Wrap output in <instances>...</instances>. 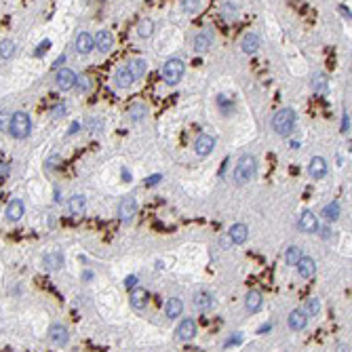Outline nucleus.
Masks as SVG:
<instances>
[{
	"mask_svg": "<svg viewBox=\"0 0 352 352\" xmlns=\"http://www.w3.org/2000/svg\"><path fill=\"white\" fill-rule=\"evenodd\" d=\"M295 118H297V114L291 110V108H281V110L274 114V118H272V129H274L281 137H287L295 127Z\"/></svg>",
	"mask_w": 352,
	"mask_h": 352,
	"instance_id": "f257e3e1",
	"label": "nucleus"
},
{
	"mask_svg": "<svg viewBox=\"0 0 352 352\" xmlns=\"http://www.w3.org/2000/svg\"><path fill=\"white\" fill-rule=\"evenodd\" d=\"M256 171H257V162L253 156H242V159L236 162V169H234V181L239 186L247 184V181H251L256 177Z\"/></svg>",
	"mask_w": 352,
	"mask_h": 352,
	"instance_id": "f03ea898",
	"label": "nucleus"
},
{
	"mask_svg": "<svg viewBox=\"0 0 352 352\" xmlns=\"http://www.w3.org/2000/svg\"><path fill=\"white\" fill-rule=\"evenodd\" d=\"M30 131H32V120L26 112H15L13 116H11V125H9V131L15 139H26L30 135Z\"/></svg>",
	"mask_w": 352,
	"mask_h": 352,
	"instance_id": "7ed1b4c3",
	"label": "nucleus"
},
{
	"mask_svg": "<svg viewBox=\"0 0 352 352\" xmlns=\"http://www.w3.org/2000/svg\"><path fill=\"white\" fill-rule=\"evenodd\" d=\"M184 72H186V64L181 62V59L173 57V59H169V62L162 65L160 76H162V80H165L167 84H171V87H173V84H177L181 80Z\"/></svg>",
	"mask_w": 352,
	"mask_h": 352,
	"instance_id": "20e7f679",
	"label": "nucleus"
},
{
	"mask_svg": "<svg viewBox=\"0 0 352 352\" xmlns=\"http://www.w3.org/2000/svg\"><path fill=\"white\" fill-rule=\"evenodd\" d=\"M192 304H194V308H196V310L207 312V310H211V308H213L215 297H213V293H209V291L198 289L196 293H194V297H192Z\"/></svg>",
	"mask_w": 352,
	"mask_h": 352,
	"instance_id": "39448f33",
	"label": "nucleus"
},
{
	"mask_svg": "<svg viewBox=\"0 0 352 352\" xmlns=\"http://www.w3.org/2000/svg\"><path fill=\"white\" fill-rule=\"evenodd\" d=\"M194 336H196V323L192 319H184L175 329V337L179 342H190V339H194Z\"/></svg>",
	"mask_w": 352,
	"mask_h": 352,
	"instance_id": "423d86ee",
	"label": "nucleus"
},
{
	"mask_svg": "<svg viewBox=\"0 0 352 352\" xmlns=\"http://www.w3.org/2000/svg\"><path fill=\"white\" fill-rule=\"evenodd\" d=\"M70 339V333L65 329L64 325H53L51 329H48V342H51L55 348H62V346L68 344Z\"/></svg>",
	"mask_w": 352,
	"mask_h": 352,
	"instance_id": "0eeeda50",
	"label": "nucleus"
},
{
	"mask_svg": "<svg viewBox=\"0 0 352 352\" xmlns=\"http://www.w3.org/2000/svg\"><path fill=\"white\" fill-rule=\"evenodd\" d=\"M297 226H300L302 232L306 234H312V232H319V217L312 213V211H304L297 220Z\"/></svg>",
	"mask_w": 352,
	"mask_h": 352,
	"instance_id": "6e6552de",
	"label": "nucleus"
},
{
	"mask_svg": "<svg viewBox=\"0 0 352 352\" xmlns=\"http://www.w3.org/2000/svg\"><path fill=\"white\" fill-rule=\"evenodd\" d=\"M287 325H289L291 331H302V329H306V325H308V312L302 310V308H295V310L289 314Z\"/></svg>",
	"mask_w": 352,
	"mask_h": 352,
	"instance_id": "1a4fd4ad",
	"label": "nucleus"
},
{
	"mask_svg": "<svg viewBox=\"0 0 352 352\" xmlns=\"http://www.w3.org/2000/svg\"><path fill=\"white\" fill-rule=\"evenodd\" d=\"M135 213H137V203H135V198L127 196V198L120 200V207H118V217H120V222H131L133 217H135Z\"/></svg>",
	"mask_w": 352,
	"mask_h": 352,
	"instance_id": "9d476101",
	"label": "nucleus"
},
{
	"mask_svg": "<svg viewBox=\"0 0 352 352\" xmlns=\"http://www.w3.org/2000/svg\"><path fill=\"white\" fill-rule=\"evenodd\" d=\"M74 82H76V74H74V70H70V68H62L57 72V76H55V84L62 91H70V89H74Z\"/></svg>",
	"mask_w": 352,
	"mask_h": 352,
	"instance_id": "9b49d317",
	"label": "nucleus"
},
{
	"mask_svg": "<svg viewBox=\"0 0 352 352\" xmlns=\"http://www.w3.org/2000/svg\"><path fill=\"white\" fill-rule=\"evenodd\" d=\"M327 171H329V165H327V160L323 156H314L310 160V165H308V173H310L312 179H323Z\"/></svg>",
	"mask_w": 352,
	"mask_h": 352,
	"instance_id": "f8f14e48",
	"label": "nucleus"
},
{
	"mask_svg": "<svg viewBox=\"0 0 352 352\" xmlns=\"http://www.w3.org/2000/svg\"><path fill=\"white\" fill-rule=\"evenodd\" d=\"M213 148H215V137L211 135H198L196 142H194V152L198 156H209L213 152Z\"/></svg>",
	"mask_w": 352,
	"mask_h": 352,
	"instance_id": "ddd939ff",
	"label": "nucleus"
},
{
	"mask_svg": "<svg viewBox=\"0 0 352 352\" xmlns=\"http://www.w3.org/2000/svg\"><path fill=\"white\" fill-rule=\"evenodd\" d=\"M93 40H95L97 51H101V53H110L114 48V36H112V32H108V30H99Z\"/></svg>",
	"mask_w": 352,
	"mask_h": 352,
	"instance_id": "4468645a",
	"label": "nucleus"
},
{
	"mask_svg": "<svg viewBox=\"0 0 352 352\" xmlns=\"http://www.w3.org/2000/svg\"><path fill=\"white\" fill-rule=\"evenodd\" d=\"M297 266V274H300L302 278H312L314 274H317V262H314L312 257H300V262L295 264Z\"/></svg>",
	"mask_w": 352,
	"mask_h": 352,
	"instance_id": "2eb2a0df",
	"label": "nucleus"
},
{
	"mask_svg": "<svg viewBox=\"0 0 352 352\" xmlns=\"http://www.w3.org/2000/svg\"><path fill=\"white\" fill-rule=\"evenodd\" d=\"M93 48H95V40L89 32H80L76 36V53H80V55H89Z\"/></svg>",
	"mask_w": 352,
	"mask_h": 352,
	"instance_id": "dca6fc26",
	"label": "nucleus"
},
{
	"mask_svg": "<svg viewBox=\"0 0 352 352\" xmlns=\"http://www.w3.org/2000/svg\"><path fill=\"white\" fill-rule=\"evenodd\" d=\"M129 304H131V308H135V310H144L145 304H148V291L133 287L131 295H129Z\"/></svg>",
	"mask_w": 352,
	"mask_h": 352,
	"instance_id": "f3484780",
	"label": "nucleus"
},
{
	"mask_svg": "<svg viewBox=\"0 0 352 352\" xmlns=\"http://www.w3.org/2000/svg\"><path fill=\"white\" fill-rule=\"evenodd\" d=\"M259 45H262V40H259V36L257 34H245L242 36V40H240V48H242V53H247V55H253V53H257L259 51Z\"/></svg>",
	"mask_w": 352,
	"mask_h": 352,
	"instance_id": "a211bd4d",
	"label": "nucleus"
},
{
	"mask_svg": "<svg viewBox=\"0 0 352 352\" xmlns=\"http://www.w3.org/2000/svg\"><path fill=\"white\" fill-rule=\"evenodd\" d=\"M23 213H26V205H23V200H19V198L11 200L9 207H7V220L9 222H19L23 217Z\"/></svg>",
	"mask_w": 352,
	"mask_h": 352,
	"instance_id": "6ab92c4d",
	"label": "nucleus"
},
{
	"mask_svg": "<svg viewBox=\"0 0 352 352\" xmlns=\"http://www.w3.org/2000/svg\"><path fill=\"white\" fill-rule=\"evenodd\" d=\"M228 239L234 242V245H242L247 239H249V228L245 226V224H234L232 228H230L228 232Z\"/></svg>",
	"mask_w": 352,
	"mask_h": 352,
	"instance_id": "aec40b11",
	"label": "nucleus"
},
{
	"mask_svg": "<svg viewBox=\"0 0 352 352\" xmlns=\"http://www.w3.org/2000/svg\"><path fill=\"white\" fill-rule=\"evenodd\" d=\"M211 45H213V36L211 32H203V34H196L194 36V51L196 53H207Z\"/></svg>",
	"mask_w": 352,
	"mask_h": 352,
	"instance_id": "412c9836",
	"label": "nucleus"
},
{
	"mask_svg": "<svg viewBox=\"0 0 352 352\" xmlns=\"http://www.w3.org/2000/svg\"><path fill=\"white\" fill-rule=\"evenodd\" d=\"M165 312L169 319H177L181 312H184V302L181 297H169L167 304H165Z\"/></svg>",
	"mask_w": 352,
	"mask_h": 352,
	"instance_id": "4be33fe9",
	"label": "nucleus"
},
{
	"mask_svg": "<svg viewBox=\"0 0 352 352\" xmlns=\"http://www.w3.org/2000/svg\"><path fill=\"white\" fill-rule=\"evenodd\" d=\"M68 207H70V213H72V215H74V217H80V215L84 213V209H87V198H84L82 194H74V196L70 198Z\"/></svg>",
	"mask_w": 352,
	"mask_h": 352,
	"instance_id": "5701e85b",
	"label": "nucleus"
},
{
	"mask_svg": "<svg viewBox=\"0 0 352 352\" xmlns=\"http://www.w3.org/2000/svg\"><path fill=\"white\" fill-rule=\"evenodd\" d=\"M262 302H264L262 293H259L257 289H253V291H249L247 297H245V308L249 312H257L259 308H262Z\"/></svg>",
	"mask_w": 352,
	"mask_h": 352,
	"instance_id": "b1692460",
	"label": "nucleus"
},
{
	"mask_svg": "<svg viewBox=\"0 0 352 352\" xmlns=\"http://www.w3.org/2000/svg\"><path fill=\"white\" fill-rule=\"evenodd\" d=\"M42 264H45L48 270H59V268L64 266V253H62V251L47 253V256L42 257Z\"/></svg>",
	"mask_w": 352,
	"mask_h": 352,
	"instance_id": "393cba45",
	"label": "nucleus"
},
{
	"mask_svg": "<svg viewBox=\"0 0 352 352\" xmlns=\"http://www.w3.org/2000/svg\"><path fill=\"white\" fill-rule=\"evenodd\" d=\"M320 215H323V220H327V222H337L339 220V205H337V200L325 205L323 211H320Z\"/></svg>",
	"mask_w": 352,
	"mask_h": 352,
	"instance_id": "a878e982",
	"label": "nucleus"
},
{
	"mask_svg": "<svg viewBox=\"0 0 352 352\" xmlns=\"http://www.w3.org/2000/svg\"><path fill=\"white\" fill-rule=\"evenodd\" d=\"M129 72L135 78H142L145 72H148V62H145V59H139V57L131 59V62H129Z\"/></svg>",
	"mask_w": 352,
	"mask_h": 352,
	"instance_id": "bb28decb",
	"label": "nucleus"
},
{
	"mask_svg": "<svg viewBox=\"0 0 352 352\" xmlns=\"http://www.w3.org/2000/svg\"><path fill=\"white\" fill-rule=\"evenodd\" d=\"M133 82H135V76L129 72V68H123L116 72V84L120 89H129Z\"/></svg>",
	"mask_w": 352,
	"mask_h": 352,
	"instance_id": "cd10ccee",
	"label": "nucleus"
},
{
	"mask_svg": "<svg viewBox=\"0 0 352 352\" xmlns=\"http://www.w3.org/2000/svg\"><path fill=\"white\" fill-rule=\"evenodd\" d=\"M145 114H148V108H145V104H131L129 106V120H133V123H139V120H144Z\"/></svg>",
	"mask_w": 352,
	"mask_h": 352,
	"instance_id": "c85d7f7f",
	"label": "nucleus"
},
{
	"mask_svg": "<svg viewBox=\"0 0 352 352\" xmlns=\"http://www.w3.org/2000/svg\"><path fill=\"white\" fill-rule=\"evenodd\" d=\"M327 84H329V80H327V74H323V72H317V74L312 76V89L317 91V93H325Z\"/></svg>",
	"mask_w": 352,
	"mask_h": 352,
	"instance_id": "c756f323",
	"label": "nucleus"
},
{
	"mask_svg": "<svg viewBox=\"0 0 352 352\" xmlns=\"http://www.w3.org/2000/svg\"><path fill=\"white\" fill-rule=\"evenodd\" d=\"M13 55H15V42L9 40V38L0 40V57H2V59H11Z\"/></svg>",
	"mask_w": 352,
	"mask_h": 352,
	"instance_id": "7c9ffc66",
	"label": "nucleus"
},
{
	"mask_svg": "<svg viewBox=\"0 0 352 352\" xmlns=\"http://www.w3.org/2000/svg\"><path fill=\"white\" fill-rule=\"evenodd\" d=\"M137 34L142 36V38H150V36L154 34V21L152 19H142L137 26Z\"/></svg>",
	"mask_w": 352,
	"mask_h": 352,
	"instance_id": "2f4dec72",
	"label": "nucleus"
},
{
	"mask_svg": "<svg viewBox=\"0 0 352 352\" xmlns=\"http://www.w3.org/2000/svg\"><path fill=\"white\" fill-rule=\"evenodd\" d=\"M300 257H302V249L295 247V245L285 251V262H287V266H295L297 262H300Z\"/></svg>",
	"mask_w": 352,
	"mask_h": 352,
	"instance_id": "473e14b6",
	"label": "nucleus"
},
{
	"mask_svg": "<svg viewBox=\"0 0 352 352\" xmlns=\"http://www.w3.org/2000/svg\"><path fill=\"white\" fill-rule=\"evenodd\" d=\"M74 87L78 89V93H87V91L91 89V78L89 76H76Z\"/></svg>",
	"mask_w": 352,
	"mask_h": 352,
	"instance_id": "72a5a7b5",
	"label": "nucleus"
},
{
	"mask_svg": "<svg viewBox=\"0 0 352 352\" xmlns=\"http://www.w3.org/2000/svg\"><path fill=\"white\" fill-rule=\"evenodd\" d=\"M306 312L308 314H319L320 312V300L319 297H310V300L306 302Z\"/></svg>",
	"mask_w": 352,
	"mask_h": 352,
	"instance_id": "f704fd0d",
	"label": "nucleus"
},
{
	"mask_svg": "<svg viewBox=\"0 0 352 352\" xmlns=\"http://www.w3.org/2000/svg\"><path fill=\"white\" fill-rule=\"evenodd\" d=\"M184 11L186 13H190V15L198 13L200 11V0H184Z\"/></svg>",
	"mask_w": 352,
	"mask_h": 352,
	"instance_id": "c9c22d12",
	"label": "nucleus"
},
{
	"mask_svg": "<svg viewBox=\"0 0 352 352\" xmlns=\"http://www.w3.org/2000/svg\"><path fill=\"white\" fill-rule=\"evenodd\" d=\"M217 106H220L222 110L228 114V112H230V108H232V99H228L226 95H220V97H217Z\"/></svg>",
	"mask_w": 352,
	"mask_h": 352,
	"instance_id": "e433bc0d",
	"label": "nucleus"
},
{
	"mask_svg": "<svg viewBox=\"0 0 352 352\" xmlns=\"http://www.w3.org/2000/svg\"><path fill=\"white\" fill-rule=\"evenodd\" d=\"M9 125H11V112L2 110V112H0V129L9 131Z\"/></svg>",
	"mask_w": 352,
	"mask_h": 352,
	"instance_id": "4c0bfd02",
	"label": "nucleus"
},
{
	"mask_svg": "<svg viewBox=\"0 0 352 352\" xmlns=\"http://www.w3.org/2000/svg\"><path fill=\"white\" fill-rule=\"evenodd\" d=\"M48 48H51V40H42L40 45H38V48H36V51H34V55H36V57L45 55V53L48 51Z\"/></svg>",
	"mask_w": 352,
	"mask_h": 352,
	"instance_id": "58836bf2",
	"label": "nucleus"
},
{
	"mask_svg": "<svg viewBox=\"0 0 352 352\" xmlns=\"http://www.w3.org/2000/svg\"><path fill=\"white\" fill-rule=\"evenodd\" d=\"M224 15H226V19H236L234 4H224Z\"/></svg>",
	"mask_w": 352,
	"mask_h": 352,
	"instance_id": "ea45409f",
	"label": "nucleus"
},
{
	"mask_svg": "<svg viewBox=\"0 0 352 352\" xmlns=\"http://www.w3.org/2000/svg\"><path fill=\"white\" fill-rule=\"evenodd\" d=\"M59 162H62V159H59V156H51V159L47 160V171H53V169H57L59 167Z\"/></svg>",
	"mask_w": 352,
	"mask_h": 352,
	"instance_id": "a19ab883",
	"label": "nucleus"
},
{
	"mask_svg": "<svg viewBox=\"0 0 352 352\" xmlns=\"http://www.w3.org/2000/svg\"><path fill=\"white\" fill-rule=\"evenodd\" d=\"M342 133H350V114L344 112L342 116Z\"/></svg>",
	"mask_w": 352,
	"mask_h": 352,
	"instance_id": "79ce46f5",
	"label": "nucleus"
},
{
	"mask_svg": "<svg viewBox=\"0 0 352 352\" xmlns=\"http://www.w3.org/2000/svg\"><path fill=\"white\" fill-rule=\"evenodd\" d=\"M125 287H127V289L137 287V276H133V274H131V276H127V278H125Z\"/></svg>",
	"mask_w": 352,
	"mask_h": 352,
	"instance_id": "37998d69",
	"label": "nucleus"
},
{
	"mask_svg": "<svg viewBox=\"0 0 352 352\" xmlns=\"http://www.w3.org/2000/svg\"><path fill=\"white\" fill-rule=\"evenodd\" d=\"M160 179H162V175H159V173H156V175H152V177H148V179H145V186H156Z\"/></svg>",
	"mask_w": 352,
	"mask_h": 352,
	"instance_id": "c03bdc74",
	"label": "nucleus"
},
{
	"mask_svg": "<svg viewBox=\"0 0 352 352\" xmlns=\"http://www.w3.org/2000/svg\"><path fill=\"white\" fill-rule=\"evenodd\" d=\"M64 114H65V106H64V104H62V106H57V108H55V110H53V116H55V118H59V116H64Z\"/></svg>",
	"mask_w": 352,
	"mask_h": 352,
	"instance_id": "a18cd8bd",
	"label": "nucleus"
},
{
	"mask_svg": "<svg viewBox=\"0 0 352 352\" xmlns=\"http://www.w3.org/2000/svg\"><path fill=\"white\" fill-rule=\"evenodd\" d=\"M11 171V165L9 162H0V175H7Z\"/></svg>",
	"mask_w": 352,
	"mask_h": 352,
	"instance_id": "49530a36",
	"label": "nucleus"
},
{
	"mask_svg": "<svg viewBox=\"0 0 352 352\" xmlns=\"http://www.w3.org/2000/svg\"><path fill=\"white\" fill-rule=\"evenodd\" d=\"M319 232L323 234V239H327V240H329L331 236H333V232H329V228H319Z\"/></svg>",
	"mask_w": 352,
	"mask_h": 352,
	"instance_id": "de8ad7c7",
	"label": "nucleus"
},
{
	"mask_svg": "<svg viewBox=\"0 0 352 352\" xmlns=\"http://www.w3.org/2000/svg\"><path fill=\"white\" fill-rule=\"evenodd\" d=\"M89 127L93 131H99V127H101V120H89Z\"/></svg>",
	"mask_w": 352,
	"mask_h": 352,
	"instance_id": "09e8293b",
	"label": "nucleus"
},
{
	"mask_svg": "<svg viewBox=\"0 0 352 352\" xmlns=\"http://www.w3.org/2000/svg\"><path fill=\"white\" fill-rule=\"evenodd\" d=\"M239 342H240V336H239V333H236L234 337H230V339H228V342H226V346H234V344H239Z\"/></svg>",
	"mask_w": 352,
	"mask_h": 352,
	"instance_id": "8fccbe9b",
	"label": "nucleus"
},
{
	"mask_svg": "<svg viewBox=\"0 0 352 352\" xmlns=\"http://www.w3.org/2000/svg\"><path fill=\"white\" fill-rule=\"evenodd\" d=\"M80 129V123H72V127H70V131H68V135H74V133Z\"/></svg>",
	"mask_w": 352,
	"mask_h": 352,
	"instance_id": "3c124183",
	"label": "nucleus"
},
{
	"mask_svg": "<svg viewBox=\"0 0 352 352\" xmlns=\"http://www.w3.org/2000/svg\"><path fill=\"white\" fill-rule=\"evenodd\" d=\"M270 327H272L270 323H266V325H262V327H259V333H268V331H270Z\"/></svg>",
	"mask_w": 352,
	"mask_h": 352,
	"instance_id": "603ef678",
	"label": "nucleus"
},
{
	"mask_svg": "<svg viewBox=\"0 0 352 352\" xmlns=\"http://www.w3.org/2000/svg\"><path fill=\"white\" fill-rule=\"evenodd\" d=\"M64 62H65V57H64V55H59V57L55 59V64H53V65H55V68H59V65H62Z\"/></svg>",
	"mask_w": 352,
	"mask_h": 352,
	"instance_id": "864d4df0",
	"label": "nucleus"
},
{
	"mask_svg": "<svg viewBox=\"0 0 352 352\" xmlns=\"http://www.w3.org/2000/svg\"><path fill=\"white\" fill-rule=\"evenodd\" d=\"M339 11H342V15H344V17H348V19H350V9H346V7H339Z\"/></svg>",
	"mask_w": 352,
	"mask_h": 352,
	"instance_id": "5fc2aeb1",
	"label": "nucleus"
},
{
	"mask_svg": "<svg viewBox=\"0 0 352 352\" xmlns=\"http://www.w3.org/2000/svg\"><path fill=\"white\" fill-rule=\"evenodd\" d=\"M123 177H125V181H131V173L127 169H123Z\"/></svg>",
	"mask_w": 352,
	"mask_h": 352,
	"instance_id": "6e6d98bb",
	"label": "nucleus"
}]
</instances>
